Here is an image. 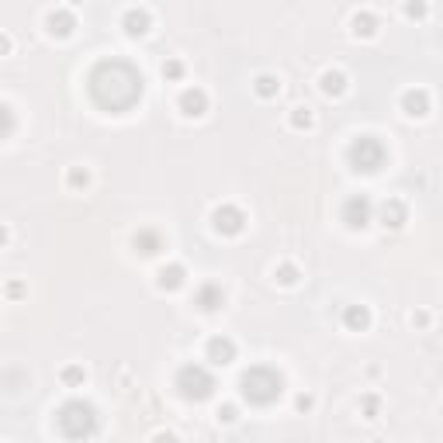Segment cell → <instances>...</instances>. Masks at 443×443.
Here are the masks:
<instances>
[{
	"label": "cell",
	"mask_w": 443,
	"mask_h": 443,
	"mask_svg": "<svg viewBox=\"0 0 443 443\" xmlns=\"http://www.w3.org/2000/svg\"><path fill=\"white\" fill-rule=\"evenodd\" d=\"M87 90H90L94 105L101 111L125 114L139 105V97L146 90V80L129 59H101L87 77Z\"/></svg>",
	"instance_id": "cell-1"
},
{
	"label": "cell",
	"mask_w": 443,
	"mask_h": 443,
	"mask_svg": "<svg viewBox=\"0 0 443 443\" xmlns=\"http://www.w3.org/2000/svg\"><path fill=\"white\" fill-rule=\"evenodd\" d=\"M55 422H59V433L70 437V440H90V437H97V429H101L97 409H94L90 402H83V398H70L66 405H59Z\"/></svg>",
	"instance_id": "cell-2"
},
{
	"label": "cell",
	"mask_w": 443,
	"mask_h": 443,
	"mask_svg": "<svg viewBox=\"0 0 443 443\" xmlns=\"http://www.w3.org/2000/svg\"><path fill=\"white\" fill-rule=\"evenodd\" d=\"M239 391L250 405H274L284 391V378L274 370V367H250L242 378H239Z\"/></svg>",
	"instance_id": "cell-3"
},
{
	"label": "cell",
	"mask_w": 443,
	"mask_h": 443,
	"mask_svg": "<svg viewBox=\"0 0 443 443\" xmlns=\"http://www.w3.org/2000/svg\"><path fill=\"white\" fill-rule=\"evenodd\" d=\"M385 159H388V149H385L381 139H374V135L353 139V146H350V166L357 174H378L385 166Z\"/></svg>",
	"instance_id": "cell-4"
},
{
	"label": "cell",
	"mask_w": 443,
	"mask_h": 443,
	"mask_svg": "<svg viewBox=\"0 0 443 443\" xmlns=\"http://www.w3.org/2000/svg\"><path fill=\"white\" fill-rule=\"evenodd\" d=\"M177 388L187 402H205L215 395V378L201 364H187L177 370Z\"/></svg>",
	"instance_id": "cell-5"
},
{
	"label": "cell",
	"mask_w": 443,
	"mask_h": 443,
	"mask_svg": "<svg viewBox=\"0 0 443 443\" xmlns=\"http://www.w3.org/2000/svg\"><path fill=\"white\" fill-rule=\"evenodd\" d=\"M370 215H374V201H370L367 194L346 198V205H343V222H346L350 229H364V225H370Z\"/></svg>",
	"instance_id": "cell-6"
},
{
	"label": "cell",
	"mask_w": 443,
	"mask_h": 443,
	"mask_svg": "<svg viewBox=\"0 0 443 443\" xmlns=\"http://www.w3.org/2000/svg\"><path fill=\"white\" fill-rule=\"evenodd\" d=\"M211 222H215V229H218L222 235H239L242 229H246V215H242V208H235V205H222V208H215Z\"/></svg>",
	"instance_id": "cell-7"
},
{
	"label": "cell",
	"mask_w": 443,
	"mask_h": 443,
	"mask_svg": "<svg viewBox=\"0 0 443 443\" xmlns=\"http://www.w3.org/2000/svg\"><path fill=\"white\" fill-rule=\"evenodd\" d=\"M194 305H198L201 312H218V309L225 305V291H222V284H215V281L201 284L194 291Z\"/></svg>",
	"instance_id": "cell-8"
},
{
	"label": "cell",
	"mask_w": 443,
	"mask_h": 443,
	"mask_svg": "<svg viewBox=\"0 0 443 443\" xmlns=\"http://www.w3.org/2000/svg\"><path fill=\"white\" fill-rule=\"evenodd\" d=\"M205 353H208L211 364L225 367V364H233V361H235V343L229 336H211L208 346H205Z\"/></svg>",
	"instance_id": "cell-9"
},
{
	"label": "cell",
	"mask_w": 443,
	"mask_h": 443,
	"mask_svg": "<svg viewBox=\"0 0 443 443\" xmlns=\"http://www.w3.org/2000/svg\"><path fill=\"white\" fill-rule=\"evenodd\" d=\"M181 111L187 118H201V114L208 111V94H205L201 87H187L181 94Z\"/></svg>",
	"instance_id": "cell-10"
},
{
	"label": "cell",
	"mask_w": 443,
	"mask_h": 443,
	"mask_svg": "<svg viewBox=\"0 0 443 443\" xmlns=\"http://www.w3.org/2000/svg\"><path fill=\"white\" fill-rule=\"evenodd\" d=\"M132 246H135V253H142V257H156L159 250H163V235L156 229H139L135 239H132Z\"/></svg>",
	"instance_id": "cell-11"
},
{
	"label": "cell",
	"mask_w": 443,
	"mask_h": 443,
	"mask_svg": "<svg viewBox=\"0 0 443 443\" xmlns=\"http://www.w3.org/2000/svg\"><path fill=\"white\" fill-rule=\"evenodd\" d=\"M122 28L129 31L132 38H139V35H146V31L153 28V18H149V11L132 7V11H125V18H122Z\"/></svg>",
	"instance_id": "cell-12"
},
{
	"label": "cell",
	"mask_w": 443,
	"mask_h": 443,
	"mask_svg": "<svg viewBox=\"0 0 443 443\" xmlns=\"http://www.w3.org/2000/svg\"><path fill=\"white\" fill-rule=\"evenodd\" d=\"M405 218H409V211H405V205H402L398 198H388V201L381 205V225H385V229H402Z\"/></svg>",
	"instance_id": "cell-13"
},
{
	"label": "cell",
	"mask_w": 443,
	"mask_h": 443,
	"mask_svg": "<svg viewBox=\"0 0 443 443\" xmlns=\"http://www.w3.org/2000/svg\"><path fill=\"white\" fill-rule=\"evenodd\" d=\"M46 25H49L53 35H59V38H70V35H73V28H77V18H73L70 11H53V14L46 18Z\"/></svg>",
	"instance_id": "cell-14"
},
{
	"label": "cell",
	"mask_w": 443,
	"mask_h": 443,
	"mask_svg": "<svg viewBox=\"0 0 443 443\" xmlns=\"http://www.w3.org/2000/svg\"><path fill=\"white\" fill-rule=\"evenodd\" d=\"M183 281H187V270H183L181 263H170V267H163L156 274V284L163 291H177V287H183Z\"/></svg>",
	"instance_id": "cell-15"
},
{
	"label": "cell",
	"mask_w": 443,
	"mask_h": 443,
	"mask_svg": "<svg viewBox=\"0 0 443 443\" xmlns=\"http://www.w3.org/2000/svg\"><path fill=\"white\" fill-rule=\"evenodd\" d=\"M402 107H405V114L422 118V114L429 111V97H426V90H405V94H402Z\"/></svg>",
	"instance_id": "cell-16"
},
{
	"label": "cell",
	"mask_w": 443,
	"mask_h": 443,
	"mask_svg": "<svg viewBox=\"0 0 443 443\" xmlns=\"http://www.w3.org/2000/svg\"><path fill=\"white\" fill-rule=\"evenodd\" d=\"M343 322H346V329H353V333H364L367 326H370V312H367L364 305H350V309L343 312Z\"/></svg>",
	"instance_id": "cell-17"
},
{
	"label": "cell",
	"mask_w": 443,
	"mask_h": 443,
	"mask_svg": "<svg viewBox=\"0 0 443 443\" xmlns=\"http://www.w3.org/2000/svg\"><path fill=\"white\" fill-rule=\"evenodd\" d=\"M353 35L357 38H374V31H378V18L370 14V11H361V14H353Z\"/></svg>",
	"instance_id": "cell-18"
},
{
	"label": "cell",
	"mask_w": 443,
	"mask_h": 443,
	"mask_svg": "<svg viewBox=\"0 0 443 443\" xmlns=\"http://www.w3.org/2000/svg\"><path fill=\"white\" fill-rule=\"evenodd\" d=\"M253 90L260 94L263 101H270V97H277V94H281V80L274 77V73H260L257 83H253Z\"/></svg>",
	"instance_id": "cell-19"
},
{
	"label": "cell",
	"mask_w": 443,
	"mask_h": 443,
	"mask_svg": "<svg viewBox=\"0 0 443 443\" xmlns=\"http://www.w3.org/2000/svg\"><path fill=\"white\" fill-rule=\"evenodd\" d=\"M346 90V77L339 73V70H329V73H322V94H329V97H339Z\"/></svg>",
	"instance_id": "cell-20"
},
{
	"label": "cell",
	"mask_w": 443,
	"mask_h": 443,
	"mask_svg": "<svg viewBox=\"0 0 443 443\" xmlns=\"http://www.w3.org/2000/svg\"><path fill=\"white\" fill-rule=\"evenodd\" d=\"M18 129V118H14V111L7 105H0V139H7L11 132Z\"/></svg>",
	"instance_id": "cell-21"
},
{
	"label": "cell",
	"mask_w": 443,
	"mask_h": 443,
	"mask_svg": "<svg viewBox=\"0 0 443 443\" xmlns=\"http://www.w3.org/2000/svg\"><path fill=\"white\" fill-rule=\"evenodd\" d=\"M274 277H277V281H281V284H298V277H301V274H298V267H294V263H281V267H277V270H274Z\"/></svg>",
	"instance_id": "cell-22"
},
{
	"label": "cell",
	"mask_w": 443,
	"mask_h": 443,
	"mask_svg": "<svg viewBox=\"0 0 443 443\" xmlns=\"http://www.w3.org/2000/svg\"><path fill=\"white\" fill-rule=\"evenodd\" d=\"M291 125H294V129H309V125H312V107H294Z\"/></svg>",
	"instance_id": "cell-23"
},
{
	"label": "cell",
	"mask_w": 443,
	"mask_h": 443,
	"mask_svg": "<svg viewBox=\"0 0 443 443\" xmlns=\"http://www.w3.org/2000/svg\"><path fill=\"white\" fill-rule=\"evenodd\" d=\"M181 73H183V63H181V59H170V63H163V77H166V80H181Z\"/></svg>",
	"instance_id": "cell-24"
},
{
	"label": "cell",
	"mask_w": 443,
	"mask_h": 443,
	"mask_svg": "<svg viewBox=\"0 0 443 443\" xmlns=\"http://www.w3.org/2000/svg\"><path fill=\"white\" fill-rule=\"evenodd\" d=\"M63 381H66V385H80V381H83V367H66V370H63Z\"/></svg>",
	"instance_id": "cell-25"
},
{
	"label": "cell",
	"mask_w": 443,
	"mask_h": 443,
	"mask_svg": "<svg viewBox=\"0 0 443 443\" xmlns=\"http://www.w3.org/2000/svg\"><path fill=\"white\" fill-rule=\"evenodd\" d=\"M405 14H409V18H426V4H422V0H409V4H405Z\"/></svg>",
	"instance_id": "cell-26"
},
{
	"label": "cell",
	"mask_w": 443,
	"mask_h": 443,
	"mask_svg": "<svg viewBox=\"0 0 443 443\" xmlns=\"http://www.w3.org/2000/svg\"><path fill=\"white\" fill-rule=\"evenodd\" d=\"M87 170H70V187H87Z\"/></svg>",
	"instance_id": "cell-27"
},
{
	"label": "cell",
	"mask_w": 443,
	"mask_h": 443,
	"mask_svg": "<svg viewBox=\"0 0 443 443\" xmlns=\"http://www.w3.org/2000/svg\"><path fill=\"white\" fill-rule=\"evenodd\" d=\"M218 419H222V422H233L235 409H233V405H222V409H218Z\"/></svg>",
	"instance_id": "cell-28"
},
{
	"label": "cell",
	"mask_w": 443,
	"mask_h": 443,
	"mask_svg": "<svg viewBox=\"0 0 443 443\" xmlns=\"http://www.w3.org/2000/svg\"><path fill=\"white\" fill-rule=\"evenodd\" d=\"M364 409H367V416H374L378 412V398H364Z\"/></svg>",
	"instance_id": "cell-29"
},
{
	"label": "cell",
	"mask_w": 443,
	"mask_h": 443,
	"mask_svg": "<svg viewBox=\"0 0 443 443\" xmlns=\"http://www.w3.org/2000/svg\"><path fill=\"white\" fill-rule=\"evenodd\" d=\"M21 291H25V287L18 284V281H14V284H7V294H11V298H21Z\"/></svg>",
	"instance_id": "cell-30"
},
{
	"label": "cell",
	"mask_w": 443,
	"mask_h": 443,
	"mask_svg": "<svg viewBox=\"0 0 443 443\" xmlns=\"http://www.w3.org/2000/svg\"><path fill=\"white\" fill-rule=\"evenodd\" d=\"M11 53V38L7 35H0V55H7Z\"/></svg>",
	"instance_id": "cell-31"
},
{
	"label": "cell",
	"mask_w": 443,
	"mask_h": 443,
	"mask_svg": "<svg viewBox=\"0 0 443 443\" xmlns=\"http://www.w3.org/2000/svg\"><path fill=\"white\" fill-rule=\"evenodd\" d=\"M4 242H7V229L0 225V246H4Z\"/></svg>",
	"instance_id": "cell-32"
},
{
	"label": "cell",
	"mask_w": 443,
	"mask_h": 443,
	"mask_svg": "<svg viewBox=\"0 0 443 443\" xmlns=\"http://www.w3.org/2000/svg\"><path fill=\"white\" fill-rule=\"evenodd\" d=\"M70 4H83V0H70Z\"/></svg>",
	"instance_id": "cell-33"
}]
</instances>
